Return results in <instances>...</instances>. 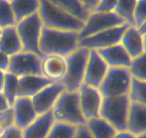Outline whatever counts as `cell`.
Returning <instances> with one entry per match:
<instances>
[{"instance_id":"5b68a950","label":"cell","mask_w":146,"mask_h":138,"mask_svg":"<svg viewBox=\"0 0 146 138\" xmlns=\"http://www.w3.org/2000/svg\"><path fill=\"white\" fill-rule=\"evenodd\" d=\"M130 105L129 95L104 97L100 117L113 125L117 132L127 130Z\"/></svg>"},{"instance_id":"ac0fdd59","label":"cell","mask_w":146,"mask_h":138,"mask_svg":"<svg viewBox=\"0 0 146 138\" xmlns=\"http://www.w3.org/2000/svg\"><path fill=\"white\" fill-rule=\"evenodd\" d=\"M54 83L42 75H30L19 77L18 97L32 98L40 91Z\"/></svg>"},{"instance_id":"e575fe53","label":"cell","mask_w":146,"mask_h":138,"mask_svg":"<svg viewBox=\"0 0 146 138\" xmlns=\"http://www.w3.org/2000/svg\"><path fill=\"white\" fill-rule=\"evenodd\" d=\"M75 138H95L86 125H79L77 127Z\"/></svg>"},{"instance_id":"f1b7e54d","label":"cell","mask_w":146,"mask_h":138,"mask_svg":"<svg viewBox=\"0 0 146 138\" xmlns=\"http://www.w3.org/2000/svg\"><path fill=\"white\" fill-rule=\"evenodd\" d=\"M129 96L131 101L146 106V81L133 78Z\"/></svg>"},{"instance_id":"8d00e7d4","label":"cell","mask_w":146,"mask_h":138,"mask_svg":"<svg viewBox=\"0 0 146 138\" xmlns=\"http://www.w3.org/2000/svg\"><path fill=\"white\" fill-rule=\"evenodd\" d=\"M80 1L90 12H94L100 2V0H80Z\"/></svg>"},{"instance_id":"b9f144b4","label":"cell","mask_w":146,"mask_h":138,"mask_svg":"<svg viewBox=\"0 0 146 138\" xmlns=\"http://www.w3.org/2000/svg\"><path fill=\"white\" fill-rule=\"evenodd\" d=\"M135 138H146V132L145 133H143V134H140V135H137L135 137Z\"/></svg>"},{"instance_id":"277c9868","label":"cell","mask_w":146,"mask_h":138,"mask_svg":"<svg viewBox=\"0 0 146 138\" xmlns=\"http://www.w3.org/2000/svg\"><path fill=\"white\" fill-rule=\"evenodd\" d=\"M39 13L46 27L80 32L85 25V22L62 10L47 0H41Z\"/></svg>"},{"instance_id":"f35d334b","label":"cell","mask_w":146,"mask_h":138,"mask_svg":"<svg viewBox=\"0 0 146 138\" xmlns=\"http://www.w3.org/2000/svg\"><path fill=\"white\" fill-rule=\"evenodd\" d=\"M136 135L128 130L117 132L113 138H135Z\"/></svg>"},{"instance_id":"484cf974","label":"cell","mask_w":146,"mask_h":138,"mask_svg":"<svg viewBox=\"0 0 146 138\" xmlns=\"http://www.w3.org/2000/svg\"><path fill=\"white\" fill-rule=\"evenodd\" d=\"M137 0H118L115 12L123 18L127 23L135 25V11Z\"/></svg>"},{"instance_id":"6da1fadb","label":"cell","mask_w":146,"mask_h":138,"mask_svg":"<svg viewBox=\"0 0 146 138\" xmlns=\"http://www.w3.org/2000/svg\"><path fill=\"white\" fill-rule=\"evenodd\" d=\"M80 32L52 29L44 26L40 49L44 56L55 54L67 57L79 48Z\"/></svg>"},{"instance_id":"f6af8a7d","label":"cell","mask_w":146,"mask_h":138,"mask_svg":"<svg viewBox=\"0 0 146 138\" xmlns=\"http://www.w3.org/2000/svg\"><path fill=\"white\" fill-rule=\"evenodd\" d=\"M9 1H11V0H9Z\"/></svg>"},{"instance_id":"8992f818","label":"cell","mask_w":146,"mask_h":138,"mask_svg":"<svg viewBox=\"0 0 146 138\" xmlns=\"http://www.w3.org/2000/svg\"><path fill=\"white\" fill-rule=\"evenodd\" d=\"M17 29L23 45V50L32 52L44 57L40 49V42L44 24L39 12L19 21L16 25Z\"/></svg>"},{"instance_id":"4fadbf2b","label":"cell","mask_w":146,"mask_h":138,"mask_svg":"<svg viewBox=\"0 0 146 138\" xmlns=\"http://www.w3.org/2000/svg\"><path fill=\"white\" fill-rule=\"evenodd\" d=\"M64 91L65 88L61 82H54L34 96L32 99L37 115H41L52 110Z\"/></svg>"},{"instance_id":"5bb4252c","label":"cell","mask_w":146,"mask_h":138,"mask_svg":"<svg viewBox=\"0 0 146 138\" xmlns=\"http://www.w3.org/2000/svg\"><path fill=\"white\" fill-rule=\"evenodd\" d=\"M42 75L53 82H61L65 76L67 69L66 57L50 54L42 60Z\"/></svg>"},{"instance_id":"7bdbcfd3","label":"cell","mask_w":146,"mask_h":138,"mask_svg":"<svg viewBox=\"0 0 146 138\" xmlns=\"http://www.w3.org/2000/svg\"><path fill=\"white\" fill-rule=\"evenodd\" d=\"M143 36H144V43H145V51H146V34H145V35H143Z\"/></svg>"},{"instance_id":"ffe728a7","label":"cell","mask_w":146,"mask_h":138,"mask_svg":"<svg viewBox=\"0 0 146 138\" xmlns=\"http://www.w3.org/2000/svg\"><path fill=\"white\" fill-rule=\"evenodd\" d=\"M23 50V45L15 26L2 29L0 33V51L12 56Z\"/></svg>"},{"instance_id":"60d3db41","label":"cell","mask_w":146,"mask_h":138,"mask_svg":"<svg viewBox=\"0 0 146 138\" xmlns=\"http://www.w3.org/2000/svg\"><path fill=\"white\" fill-rule=\"evenodd\" d=\"M137 28H138L139 30H140V32H141L143 35L146 34V20L143 22V24L141 25V26L139 27H137Z\"/></svg>"},{"instance_id":"ee69618b","label":"cell","mask_w":146,"mask_h":138,"mask_svg":"<svg viewBox=\"0 0 146 138\" xmlns=\"http://www.w3.org/2000/svg\"><path fill=\"white\" fill-rule=\"evenodd\" d=\"M1 31H2V29H1V28H0V33H1Z\"/></svg>"},{"instance_id":"8fae6325","label":"cell","mask_w":146,"mask_h":138,"mask_svg":"<svg viewBox=\"0 0 146 138\" xmlns=\"http://www.w3.org/2000/svg\"><path fill=\"white\" fill-rule=\"evenodd\" d=\"M79 91L81 108L87 120L100 117L104 97L100 88L83 84Z\"/></svg>"},{"instance_id":"ab89813d","label":"cell","mask_w":146,"mask_h":138,"mask_svg":"<svg viewBox=\"0 0 146 138\" xmlns=\"http://www.w3.org/2000/svg\"><path fill=\"white\" fill-rule=\"evenodd\" d=\"M5 74H6V72H5V71H0V92H2V90H3L5 79Z\"/></svg>"},{"instance_id":"836d02e7","label":"cell","mask_w":146,"mask_h":138,"mask_svg":"<svg viewBox=\"0 0 146 138\" xmlns=\"http://www.w3.org/2000/svg\"><path fill=\"white\" fill-rule=\"evenodd\" d=\"M0 138H24L23 137V129H20L16 125H12L8 128Z\"/></svg>"},{"instance_id":"cb8c5ba5","label":"cell","mask_w":146,"mask_h":138,"mask_svg":"<svg viewBox=\"0 0 146 138\" xmlns=\"http://www.w3.org/2000/svg\"><path fill=\"white\" fill-rule=\"evenodd\" d=\"M17 23L25 18L39 12L41 0H11Z\"/></svg>"},{"instance_id":"d590c367","label":"cell","mask_w":146,"mask_h":138,"mask_svg":"<svg viewBox=\"0 0 146 138\" xmlns=\"http://www.w3.org/2000/svg\"><path fill=\"white\" fill-rule=\"evenodd\" d=\"M10 63V56L0 51V71L7 72Z\"/></svg>"},{"instance_id":"e0dca14e","label":"cell","mask_w":146,"mask_h":138,"mask_svg":"<svg viewBox=\"0 0 146 138\" xmlns=\"http://www.w3.org/2000/svg\"><path fill=\"white\" fill-rule=\"evenodd\" d=\"M54 122L52 110L38 115L32 124L23 129V137L47 138Z\"/></svg>"},{"instance_id":"603a6c76","label":"cell","mask_w":146,"mask_h":138,"mask_svg":"<svg viewBox=\"0 0 146 138\" xmlns=\"http://www.w3.org/2000/svg\"><path fill=\"white\" fill-rule=\"evenodd\" d=\"M86 125L95 138H113L117 132L113 125L102 117L88 119Z\"/></svg>"},{"instance_id":"30bf717a","label":"cell","mask_w":146,"mask_h":138,"mask_svg":"<svg viewBox=\"0 0 146 138\" xmlns=\"http://www.w3.org/2000/svg\"><path fill=\"white\" fill-rule=\"evenodd\" d=\"M42 58L32 52L22 50L10 56L7 72L17 77L30 75H42Z\"/></svg>"},{"instance_id":"f546056e","label":"cell","mask_w":146,"mask_h":138,"mask_svg":"<svg viewBox=\"0 0 146 138\" xmlns=\"http://www.w3.org/2000/svg\"><path fill=\"white\" fill-rule=\"evenodd\" d=\"M130 70L133 78L146 81V51L133 59Z\"/></svg>"},{"instance_id":"d6a6232c","label":"cell","mask_w":146,"mask_h":138,"mask_svg":"<svg viewBox=\"0 0 146 138\" xmlns=\"http://www.w3.org/2000/svg\"><path fill=\"white\" fill-rule=\"evenodd\" d=\"M118 0H100L98 7L95 11L97 12H112L115 11Z\"/></svg>"},{"instance_id":"52a82bcc","label":"cell","mask_w":146,"mask_h":138,"mask_svg":"<svg viewBox=\"0 0 146 138\" xmlns=\"http://www.w3.org/2000/svg\"><path fill=\"white\" fill-rule=\"evenodd\" d=\"M133 78L129 68H110L99 88L103 97L129 95Z\"/></svg>"},{"instance_id":"4316f807","label":"cell","mask_w":146,"mask_h":138,"mask_svg":"<svg viewBox=\"0 0 146 138\" xmlns=\"http://www.w3.org/2000/svg\"><path fill=\"white\" fill-rule=\"evenodd\" d=\"M77 127L78 126L55 121L47 138H75Z\"/></svg>"},{"instance_id":"74e56055","label":"cell","mask_w":146,"mask_h":138,"mask_svg":"<svg viewBox=\"0 0 146 138\" xmlns=\"http://www.w3.org/2000/svg\"><path fill=\"white\" fill-rule=\"evenodd\" d=\"M11 108L6 97L2 92H0V112L6 111Z\"/></svg>"},{"instance_id":"7402d4cb","label":"cell","mask_w":146,"mask_h":138,"mask_svg":"<svg viewBox=\"0 0 146 138\" xmlns=\"http://www.w3.org/2000/svg\"><path fill=\"white\" fill-rule=\"evenodd\" d=\"M48 2L67 12L77 19L85 22L91 12L85 8L80 0H47Z\"/></svg>"},{"instance_id":"7a4b0ae2","label":"cell","mask_w":146,"mask_h":138,"mask_svg":"<svg viewBox=\"0 0 146 138\" xmlns=\"http://www.w3.org/2000/svg\"><path fill=\"white\" fill-rule=\"evenodd\" d=\"M53 115L57 122L75 126L86 125L80 100V91H64L57 100L52 109Z\"/></svg>"},{"instance_id":"d4e9b609","label":"cell","mask_w":146,"mask_h":138,"mask_svg":"<svg viewBox=\"0 0 146 138\" xmlns=\"http://www.w3.org/2000/svg\"><path fill=\"white\" fill-rule=\"evenodd\" d=\"M18 91H19V77L11 73L6 72L2 93L6 97L11 107H13L17 98Z\"/></svg>"},{"instance_id":"9a60e30c","label":"cell","mask_w":146,"mask_h":138,"mask_svg":"<svg viewBox=\"0 0 146 138\" xmlns=\"http://www.w3.org/2000/svg\"><path fill=\"white\" fill-rule=\"evenodd\" d=\"M15 125L25 129L38 117L34 107L32 98L18 97L13 107Z\"/></svg>"},{"instance_id":"7c38bea8","label":"cell","mask_w":146,"mask_h":138,"mask_svg":"<svg viewBox=\"0 0 146 138\" xmlns=\"http://www.w3.org/2000/svg\"><path fill=\"white\" fill-rule=\"evenodd\" d=\"M110 68L98 50H90L84 84L99 88L106 77Z\"/></svg>"},{"instance_id":"4dcf8cb0","label":"cell","mask_w":146,"mask_h":138,"mask_svg":"<svg viewBox=\"0 0 146 138\" xmlns=\"http://www.w3.org/2000/svg\"><path fill=\"white\" fill-rule=\"evenodd\" d=\"M15 125L13 108L0 112V136L11 126Z\"/></svg>"},{"instance_id":"44dd1931","label":"cell","mask_w":146,"mask_h":138,"mask_svg":"<svg viewBox=\"0 0 146 138\" xmlns=\"http://www.w3.org/2000/svg\"><path fill=\"white\" fill-rule=\"evenodd\" d=\"M127 130L135 135L146 132V106L137 102L131 101Z\"/></svg>"},{"instance_id":"3957f363","label":"cell","mask_w":146,"mask_h":138,"mask_svg":"<svg viewBox=\"0 0 146 138\" xmlns=\"http://www.w3.org/2000/svg\"><path fill=\"white\" fill-rule=\"evenodd\" d=\"M90 52V49L79 47L66 57L67 73L61 81L66 91H79L84 84Z\"/></svg>"},{"instance_id":"ba28073f","label":"cell","mask_w":146,"mask_h":138,"mask_svg":"<svg viewBox=\"0 0 146 138\" xmlns=\"http://www.w3.org/2000/svg\"><path fill=\"white\" fill-rule=\"evenodd\" d=\"M125 23L127 22L115 11H94L91 12L88 19L85 22L83 28L80 32L79 38L81 40L105 29L123 25Z\"/></svg>"},{"instance_id":"2e32d148","label":"cell","mask_w":146,"mask_h":138,"mask_svg":"<svg viewBox=\"0 0 146 138\" xmlns=\"http://www.w3.org/2000/svg\"><path fill=\"white\" fill-rule=\"evenodd\" d=\"M110 68H129L133 58L121 43L110 47L98 50Z\"/></svg>"},{"instance_id":"d6986e66","label":"cell","mask_w":146,"mask_h":138,"mask_svg":"<svg viewBox=\"0 0 146 138\" xmlns=\"http://www.w3.org/2000/svg\"><path fill=\"white\" fill-rule=\"evenodd\" d=\"M121 43L133 59L145 51L144 36L135 25H130L127 28L123 35Z\"/></svg>"},{"instance_id":"9c48e42d","label":"cell","mask_w":146,"mask_h":138,"mask_svg":"<svg viewBox=\"0 0 146 138\" xmlns=\"http://www.w3.org/2000/svg\"><path fill=\"white\" fill-rule=\"evenodd\" d=\"M130 25L125 23L81 39L79 41V47L98 50L118 44L121 43L123 35Z\"/></svg>"},{"instance_id":"1f68e13d","label":"cell","mask_w":146,"mask_h":138,"mask_svg":"<svg viewBox=\"0 0 146 138\" xmlns=\"http://www.w3.org/2000/svg\"><path fill=\"white\" fill-rule=\"evenodd\" d=\"M135 26H141L146 20V0H137L135 11Z\"/></svg>"},{"instance_id":"83f0119b","label":"cell","mask_w":146,"mask_h":138,"mask_svg":"<svg viewBox=\"0 0 146 138\" xmlns=\"http://www.w3.org/2000/svg\"><path fill=\"white\" fill-rule=\"evenodd\" d=\"M16 18L9 0H0V28L15 26Z\"/></svg>"}]
</instances>
